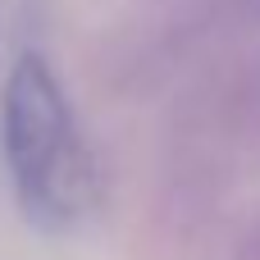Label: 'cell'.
Masks as SVG:
<instances>
[{
	"instance_id": "cell-1",
	"label": "cell",
	"mask_w": 260,
	"mask_h": 260,
	"mask_svg": "<svg viewBox=\"0 0 260 260\" xmlns=\"http://www.w3.org/2000/svg\"><path fill=\"white\" fill-rule=\"evenodd\" d=\"M0 137L27 219L64 229L96 201L91 155L73 128L59 78L41 55H23L14 64L0 101Z\"/></svg>"
}]
</instances>
